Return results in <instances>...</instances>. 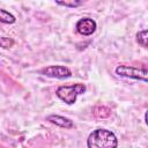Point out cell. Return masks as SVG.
<instances>
[{"label":"cell","instance_id":"obj_5","mask_svg":"<svg viewBox=\"0 0 148 148\" xmlns=\"http://www.w3.org/2000/svg\"><path fill=\"white\" fill-rule=\"evenodd\" d=\"M96 22L92 20V18H89V17H83L81 20L77 21L76 23V30L79 34L83 35V36H89V35H92L96 30Z\"/></svg>","mask_w":148,"mask_h":148},{"label":"cell","instance_id":"obj_4","mask_svg":"<svg viewBox=\"0 0 148 148\" xmlns=\"http://www.w3.org/2000/svg\"><path fill=\"white\" fill-rule=\"evenodd\" d=\"M42 73L46 76L56 77V79H66L72 75L69 68H67L65 66H58V65L46 67V68L42 69Z\"/></svg>","mask_w":148,"mask_h":148},{"label":"cell","instance_id":"obj_9","mask_svg":"<svg viewBox=\"0 0 148 148\" xmlns=\"http://www.w3.org/2000/svg\"><path fill=\"white\" fill-rule=\"evenodd\" d=\"M58 5H61V6H65V7H77L80 5H82L81 1H72V2H68V1H57Z\"/></svg>","mask_w":148,"mask_h":148},{"label":"cell","instance_id":"obj_2","mask_svg":"<svg viewBox=\"0 0 148 148\" xmlns=\"http://www.w3.org/2000/svg\"><path fill=\"white\" fill-rule=\"evenodd\" d=\"M86 91V86L82 83H76L73 86H61L57 89V96L67 104L75 103L79 95Z\"/></svg>","mask_w":148,"mask_h":148},{"label":"cell","instance_id":"obj_8","mask_svg":"<svg viewBox=\"0 0 148 148\" xmlns=\"http://www.w3.org/2000/svg\"><path fill=\"white\" fill-rule=\"evenodd\" d=\"M147 39H148V32L147 30H142L136 35V40L139 44H141L143 47H147Z\"/></svg>","mask_w":148,"mask_h":148},{"label":"cell","instance_id":"obj_1","mask_svg":"<svg viewBox=\"0 0 148 148\" xmlns=\"http://www.w3.org/2000/svg\"><path fill=\"white\" fill-rule=\"evenodd\" d=\"M118 140L116 135L105 128L92 131L87 140L88 148H117Z\"/></svg>","mask_w":148,"mask_h":148},{"label":"cell","instance_id":"obj_3","mask_svg":"<svg viewBox=\"0 0 148 148\" xmlns=\"http://www.w3.org/2000/svg\"><path fill=\"white\" fill-rule=\"evenodd\" d=\"M116 73L119 76L131 77L135 80H141L143 82H147V75L148 72L146 68H135L132 66H118L116 68Z\"/></svg>","mask_w":148,"mask_h":148},{"label":"cell","instance_id":"obj_7","mask_svg":"<svg viewBox=\"0 0 148 148\" xmlns=\"http://www.w3.org/2000/svg\"><path fill=\"white\" fill-rule=\"evenodd\" d=\"M0 22L1 23H7V24H12L15 22V16L13 14H10L9 12L1 9L0 8Z\"/></svg>","mask_w":148,"mask_h":148},{"label":"cell","instance_id":"obj_6","mask_svg":"<svg viewBox=\"0 0 148 148\" xmlns=\"http://www.w3.org/2000/svg\"><path fill=\"white\" fill-rule=\"evenodd\" d=\"M47 120H50L51 123L60 126V127H65V128H71L73 127V123L72 120L65 118V117H61V116H58V114H51L49 116Z\"/></svg>","mask_w":148,"mask_h":148}]
</instances>
